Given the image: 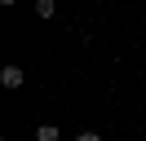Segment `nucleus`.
Instances as JSON below:
<instances>
[{"instance_id": "1", "label": "nucleus", "mask_w": 146, "mask_h": 141, "mask_svg": "<svg viewBox=\"0 0 146 141\" xmlns=\"http://www.w3.org/2000/svg\"><path fill=\"white\" fill-rule=\"evenodd\" d=\"M0 84H5V88H22V84H27V70H22V66H13V62H9V66L0 70Z\"/></svg>"}, {"instance_id": "2", "label": "nucleus", "mask_w": 146, "mask_h": 141, "mask_svg": "<svg viewBox=\"0 0 146 141\" xmlns=\"http://www.w3.org/2000/svg\"><path fill=\"white\" fill-rule=\"evenodd\" d=\"M36 141H58V123H40V128H36Z\"/></svg>"}, {"instance_id": "3", "label": "nucleus", "mask_w": 146, "mask_h": 141, "mask_svg": "<svg viewBox=\"0 0 146 141\" xmlns=\"http://www.w3.org/2000/svg\"><path fill=\"white\" fill-rule=\"evenodd\" d=\"M36 13L40 18H53L58 13V0H36Z\"/></svg>"}, {"instance_id": "4", "label": "nucleus", "mask_w": 146, "mask_h": 141, "mask_svg": "<svg viewBox=\"0 0 146 141\" xmlns=\"http://www.w3.org/2000/svg\"><path fill=\"white\" fill-rule=\"evenodd\" d=\"M75 141H102V137H98V132H80Z\"/></svg>"}, {"instance_id": "5", "label": "nucleus", "mask_w": 146, "mask_h": 141, "mask_svg": "<svg viewBox=\"0 0 146 141\" xmlns=\"http://www.w3.org/2000/svg\"><path fill=\"white\" fill-rule=\"evenodd\" d=\"M0 5H5V9H9V5H18V0H0Z\"/></svg>"}]
</instances>
